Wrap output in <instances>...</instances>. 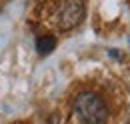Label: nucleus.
Here are the masks:
<instances>
[{
	"instance_id": "obj_1",
	"label": "nucleus",
	"mask_w": 130,
	"mask_h": 124,
	"mask_svg": "<svg viewBox=\"0 0 130 124\" xmlns=\"http://www.w3.org/2000/svg\"><path fill=\"white\" fill-rule=\"evenodd\" d=\"M74 114L80 124H106L108 106L100 94L84 90L74 100Z\"/></svg>"
},
{
	"instance_id": "obj_2",
	"label": "nucleus",
	"mask_w": 130,
	"mask_h": 124,
	"mask_svg": "<svg viewBox=\"0 0 130 124\" xmlns=\"http://www.w3.org/2000/svg\"><path fill=\"white\" fill-rule=\"evenodd\" d=\"M84 18V2L82 0H66L60 10V26L64 30L76 28Z\"/></svg>"
},
{
	"instance_id": "obj_3",
	"label": "nucleus",
	"mask_w": 130,
	"mask_h": 124,
	"mask_svg": "<svg viewBox=\"0 0 130 124\" xmlns=\"http://www.w3.org/2000/svg\"><path fill=\"white\" fill-rule=\"evenodd\" d=\"M54 46H56V38H54V36H50V34L40 36V38L36 40V50H38V54H42V56L50 54V52L54 50Z\"/></svg>"
}]
</instances>
